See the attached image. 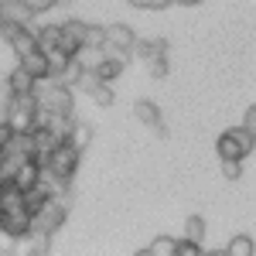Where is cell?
Instances as JSON below:
<instances>
[{"label": "cell", "instance_id": "2e32d148", "mask_svg": "<svg viewBox=\"0 0 256 256\" xmlns=\"http://www.w3.org/2000/svg\"><path fill=\"white\" fill-rule=\"evenodd\" d=\"M226 253H229V256H253V253H256L253 236H236L229 246H226Z\"/></svg>", "mask_w": 256, "mask_h": 256}, {"label": "cell", "instance_id": "8992f818", "mask_svg": "<svg viewBox=\"0 0 256 256\" xmlns=\"http://www.w3.org/2000/svg\"><path fill=\"white\" fill-rule=\"evenodd\" d=\"M76 86H79V89H86V96L92 99V102H96V106H113V86H110V82L106 79H99L96 72H82L79 79H76Z\"/></svg>", "mask_w": 256, "mask_h": 256}, {"label": "cell", "instance_id": "44dd1931", "mask_svg": "<svg viewBox=\"0 0 256 256\" xmlns=\"http://www.w3.org/2000/svg\"><path fill=\"white\" fill-rule=\"evenodd\" d=\"M222 174L229 178V181H236L242 174V160H222Z\"/></svg>", "mask_w": 256, "mask_h": 256}, {"label": "cell", "instance_id": "52a82bcc", "mask_svg": "<svg viewBox=\"0 0 256 256\" xmlns=\"http://www.w3.org/2000/svg\"><path fill=\"white\" fill-rule=\"evenodd\" d=\"M0 34L14 48V55H24V52L38 48V38H34V31H28V24H0Z\"/></svg>", "mask_w": 256, "mask_h": 256}, {"label": "cell", "instance_id": "6da1fadb", "mask_svg": "<svg viewBox=\"0 0 256 256\" xmlns=\"http://www.w3.org/2000/svg\"><path fill=\"white\" fill-rule=\"evenodd\" d=\"M79 147H72L68 140L62 137L48 154H44V160H41V174L44 178H52L55 184H65L68 178H72V171L79 168Z\"/></svg>", "mask_w": 256, "mask_h": 256}, {"label": "cell", "instance_id": "ba28073f", "mask_svg": "<svg viewBox=\"0 0 256 256\" xmlns=\"http://www.w3.org/2000/svg\"><path fill=\"white\" fill-rule=\"evenodd\" d=\"M102 44H110V48H120V52H134V41H137V34H134V28L130 24H110V28H102Z\"/></svg>", "mask_w": 256, "mask_h": 256}, {"label": "cell", "instance_id": "e0dca14e", "mask_svg": "<svg viewBox=\"0 0 256 256\" xmlns=\"http://www.w3.org/2000/svg\"><path fill=\"white\" fill-rule=\"evenodd\" d=\"M184 236L195 239V242H202V239H205V218L202 216H188V222H184Z\"/></svg>", "mask_w": 256, "mask_h": 256}, {"label": "cell", "instance_id": "7a4b0ae2", "mask_svg": "<svg viewBox=\"0 0 256 256\" xmlns=\"http://www.w3.org/2000/svg\"><path fill=\"white\" fill-rule=\"evenodd\" d=\"M44 86L34 82V89H31V96H34V106L44 110V113H55V116H72V92H68V86H62L55 79H41Z\"/></svg>", "mask_w": 256, "mask_h": 256}, {"label": "cell", "instance_id": "30bf717a", "mask_svg": "<svg viewBox=\"0 0 256 256\" xmlns=\"http://www.w3.org/2000/svg\"><path fill=\"white\" fill-rule=\"evenodd\" d=\"M18 62H20V68H24L34 82L48 79V58H44V52H41V48H31V52L18 55Z\"/></svg>", "mask_w": 256, "mask_h": 256}, {"label": "cell", "instance_id": "7402d4cb", "mask_svg": "<svg viewBox=\"0 0 256 256\" xmlns=\"http://www.w3.org/2000/svg\"><path fill=\"white\" fill-rule=\"evenodd\" d=\"M242 126L256 134V106H250V110H246V120H242Z\"/></svg>", "mask_w": 256, "mask_h": 256}, {"label": "cell", "instance_id": "9a60e30c", "mask_svg": "<svg viewBox=\"0 0 256 256\" xmlns=\"http://www.w3.org/2000/svg\"><path fill=\"white\" fill-rule=\"evenodd\" d=\"M174 246H178V239H171V236H158L144 253L147 256H174Z\"/></svg>", "mask_w": 256, "mask_h": 256}, {"label": "cell", "instance_id": "5b68a950", "mask_svg": "<svg viewBox=\"0 0 256 256\" xmlns=\"http://www.w3.org/2000/svg\"><path fill=\"white\" fill-rule=\"evenodd\" d=\"M134 52H140V58L150 65V72L158 79L168 76V41L164 38H137L134 41Z\"/></svg>", "mask_w": 256, "mask_h": 256}, {"label": "cell", "instance_id": "3957f363", "mask_svg": "<svg viewBox=\"0 0 256 256\" xmlns=\"http://www.w3.org/2000/svg\"><path fill=\"white\" fill-rule=\"evenodd\" d=\"M253 147H256V134L246 130V126H232L216 140L218 160H246L253 154Z\"/></svg>", "mask_w": 256, "mask_h": 256}, {"label": "cell", "instance_id": "4fadbf2b", "mask_svg": "<svg viewBox=\"0 0 256 256\" xmlns=\"http://www.w3.org/2000/svg\"><path fill=\"white\" fill-rule=\"evenodd\" d=\"M31 89H34V79L18 65V68L10 72V79H7V99L10 96H24V92H31Z\"/></svg>", "mask_w": 256, "mask_h": 256}, {"label": "cell", "instance_id": "d6986e66", "mask_svg": "<svg viewBox=\"0 0 256 256\" xmlns=\"http://www.w3.org/2000/svg\"><path fill=\"white\" fill-rule=\"evenodd\" d=\"M31 14H44V10H52V7H58L62 0H20Z\"/></svg>", "mask_w": 256, "mask_h": 256}, {"label": "cell", "instance_id": "cb8c5ba5", "mask_svg": "<svg viewBox=\"0 0 256 256\" xmlns=\"http://www.w3.org/2000/svg\"><path fill=\"white\" fill-rule=\"evenodd\" d=\"M171 4H184V7H195V4H202V0H171Z\"/></svg>", "mask_w": 256, "mask_h": 256}, {"label": "cell", "instance_id": "277c9868", "mask_svg": "<svg viewBox=\"0 0 256 256\" xmlns=\"http://www.w3.org/2000/svg\"><path fill=\"white\" fill-rule=\"evenodd\" d=\"M62 222H65V205H62L58 198H55V192H52V195L41 202V208H34V212H31V229H28V232H44V236H55Z\"/></svg>", "mask_w": 256, "mask_h": 256}, {"label": "cell", "instance_id": "9c48e42d", "mask_svg": "<svg viewBox=\"0 0 256 256\" xmlns=\"http://www.w3.org/2000/svg\"><path fill=\"white\" fill-rule=\"evenodd\" d=\"M134 113L140 116L144 126H150L158 137H168V126H164V120H160V106L158 102H150V99H140L137 106H134Z\"/></svg>", "mask_w": 256, "mask_h": 256}, {"label": "cell", "instance_id": "8fae6325", "mask_svg": "<svg viewBox=\"0 0 256 256\" xmlns=\"http://www.w3.org/2000/svg\"><path fill=\"white\" fill-rule=\"evenodd\" d=\"M58 28H62L58 48H62V52H68V55H72V52L79 48L82 41H86V28H89V24H82V20H65V24H58Z\"/></svg>", "mask_w": 256, "mask_h": 256}, {"label": "cell", "instance_id": "603a6c76", "mask_svg": "<svg viewBox=\"0 0 256 256\" xmlns=\"http://www.w3.org/2000/svg\"><path fill=\"white\" fill-rule=\"evenodd\" d=\"M10 134H14V130L7 126V120H0V144H7V140H10Z\"/></svg>", "mask_w": 256, "mask_h": 256}, {"label": "cell", "instance_id": "d4e9b609", "mask_svg": "<svg viewBox=\"0 0 256 256\" xmlns=\"http://www.w3.org/2000/svg\"><path fill=\"white\" fill-rule=\"evenodd\" d=\"M0 24H4V18H0Z\"/></svg>", "mask_w": 256, "mask_h": 256}, {"label": "cell", "instance_id": "5bb4252c", "mask_svg": "<svg viewBox=\"0 0 256 256\" xmlns=\"http://www.w3.org/2000/svg\"><path fill=\"white\" fill-rule=\"evenodd\" d=\"M65 140H68L72 147H79V150H86V144L92 140V130H89L86 123H72V130L65 134Z\"/></svg>", "mask_w": 256, "mask_h": 256}, {"label": "cell", "instance_id": "ffe728a7", "mask_svg": "<svg viewBox=\"0 0 256 256\" xmlns=\"http://www.w3.org/2000/svg\"><path fill=\"white\" fill-rule=\"evenodd\" d=\"M130 7H137V10H164V7H171V0H130Z\"/></svg>", "mask_w": 256, "mask_h": 256}, {"label": "cell", "instance_id": "7c38bea8", "mask_svg": "<svg viewBox=\"0 0 256 256\" xmlns=\"http://www.w3.org/2000/svg\"><path fill=\"white\" fill-rule=\"evenodd\" d=\"M0 18H4V24H28L31 10L20 0H0Z\"/></svg>", "mask_w": 256, "mask_h": 256}, {"label": "cell", "instance_id": "ac0fdd59", "mask_svg": "<svg viewBox=\"0 0 256 256\" xmlns=\"http://www.w3.org/2000/svg\"><path fill=\"white\" fill-rule=\"evenodd\" d=\"M202 253V242H195V239H178V246H174V256H198Z\"/></svg>", "mask_w": 256, "mask_h": 256}]
</instances>
